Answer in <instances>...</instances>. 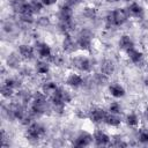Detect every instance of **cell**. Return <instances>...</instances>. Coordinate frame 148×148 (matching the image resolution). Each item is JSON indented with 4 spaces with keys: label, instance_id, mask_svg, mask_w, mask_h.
<instances>
[{
    "label": "cell",
    "instance_id": "1",
    "mask_svg": "<svg viewBox=\"0 0 148 148\" xmlns=\"http://www.w3.org/2000/svg\"><path fill=\"white\" fill-rule=\"evenodd\" d=\"M50 99H51V104H52L54 112L61 114L62 111L65 110V105L72 101V96L69 91H67L66 89L61 87H58L57 90L51 95Z\"/></svg>",
    "mask_w": 148,
    "mask_h": 148
},
{
    "label": "cell",
    "instance_id": "2",
    "mask_svg": "<svg viewBox=\"0 0 148 148\" xmlns=\"http://www.w3.org/2000/svg\"><path fill=\"white\" fill-rule=\"evenodd\" d=\"M47 110V95L43 91H37L32 95L30 102V112L35 116L45 113Z\"/></svg>",
    "mask_w": 148,
    "mask_h": 148
},
{
    "label": "cell",
    "instance_id": "3",
    "mask_svg": "<svg viewBox=\"0 0 148 148\" xmlns=\"http://www.w3.org/2000/svg\"><path fill=\"white\" fill-rule=\"evenodd\" d=\"M128 16L130 15L127 13V9L117 8L114 10L108 13V15L105 17V22H106L108 27H119L127 21Z\"/></svg>",
    "mask_w": 148,
    "mask_h": 148
},
{
    "label": "cell",
    "instance_id": "4",
    "mask_svg": "<svg viewBox=\"0 0 148 148\" xmlns=\"http://www.w3.org/2000/svg\"><path fill=\"white\" fill-rule=\"evenodd\" d=\"M46 130L43 125L39 123H31L30 125L27 126L25 130V136L30 141H38L42 136H44Z\"/></svg>",
    "mask_w": 148,
    "mask_h": 148
},
{
    "label": "cell",
    "instance_id": "5",
    "mask_svg": "<svg viewBox=\"0 0 148 148\" xmlns=\"http://www.w3.org/2000/svg\"><path fill=\"white\" fill-rule=\"evenodd\" d=\"M72 65L73 67H75L76 69H79L80 72L83 73H89L92 69V61L83 56H76L72 59Z\"/></svg>",
    "mask_w": 148,
    "mask_h": 148
},
{
    "label": "cell",
    "instance_id": "6",
    "mask_svg": "<svg viewBox=\"0 0 148 148\" xmlns=\"http://www.w3.org/2000/svg\"><path fill=\"white\" fill-rule=\"evenodd\" d=\"M76 42H77L79 49L84 50V51H89L90 47H91V42H92V35H91V32L88 29L82 30L80 32Z\"/></svg>",
    "mask_w": 148,
    "mask_h": 148
},
{
    "label": "cell",
    "instance_id": "7",
    "mask_svg": "<svg viewBox=\"0 0 148 148\" xmlns=\"http://www.w3.org/2000/svg\"><path fill=\"white\" fill-rule=\"evenodd\" d=\"M106 114H108V112L104 109L98 108V106L91 108L90 111H88V118L94 124H102V123H104Z\"/></svg>",
    "mask_w": 148,
    "mask_h": 148
},
{
    "label": "cell",
    "instance_id": "8",
    "mask_svg": "<svg viewBox=\"0 0 148 148\" xmlns=\"http://www.w3.org/2000/svg\"><path fill=\"white\" fill-rule=\"evenodd\" d=\"M77 49H79V45L76 39H74L71 35H66L62 39V50L66 53L71 54V53H74Z\"/></svg>",
    "mask_w": 148,
    "mask_h": 148
},
{
    "label": "cell",
    "instance_id": "9",
    "mask_svg": "<svg viewBox=\"0 0 148 148\" xmlns=\"http://www.w3.org/2000/svg\"><path fill=\"white\" fill-rule=\"evenodd\" d=\"M92 141L95 142L96 146H108V145H110L111 139L105 132L97 130L92 134Z\"/></svg>",
    "mask_w": 148,
    "mask_h": 148
},
{
    "label": "cell",
    "instance_id": "10",
    "mask_svg": "<svg viewBox=\"0 0 148 148\" xmlns=\"http://www.w3.org/2000/svg\"><path fill=\"white\" fill-rule=\"evenodd\" d=\"M92 142V135L86 131L81 132L74 140L73 145L75 147H87Z\"/></svg>",
    "mask_w": 148,
    "mask_h": 148
},
{
    "label": "cell",
    "instance_id": "11",
    "mask_svg": "<svg viewBox=\"0 0 148 148\" xmlns=\"http://www.w3.org/2000/svg\"><path fill=\"white\" fill-rule=\"evenodd\" d=\"M58 29L61 34L66 35H71L74 29H75V22L74 20H59L58 22Z\"/></svg>",
    "mask_w": 148,
    "mask_h": 148
},
{
    "label": "cell",
    "instance_id": "12",
    "mask_svg": "<svg viewBox=\"0 0 148 148\" xmlns=\"http://www.w3.org/2000/svg\"><path fill=\"white\" fill-rule=\"evenodd\" d=\"M35 50H36V49H34L31 45L22 44V45L18 46L17 52H18V54H20V57H21L22 59H24V60H31V59L34 58Z\"/></svg>",
    "mask_w": 148,
    "mask_h": 148
},
{
    "label": "cell",
    "instance_id": "13",
    "mask_svg": "<svg viewBox=\"0 0 148 148\" xmlns=\"http://www.w3.org/2000/svg\"><path fill=\"white\" fill-rule=\"evenodd\" d=\"M36 51L38 53V56L42 58V59H49L51 56H52V50L50 47L49 44L46 43H43V42H39L36 44Z\"/></svg>",
    "mask_w": 148,
    "mask_h": 148
},
{
    "label": "cell",
    "instance_id": "14",
    "mask_svg": "<svg viewBox=\"0 0 148 148\" xmlns=\"http://www.w3.org/2000/svg\"><path fill=\"white\" fill-rule=\"evenodd\" d=\"M83 83H84L83 77L81 75L76 74V73L69 74L67 76V79H66V84L69 86V87H72V88H79V87L83 86Z\"/></svg>",
    "mask_w": 148,
    "mask_h": 148
},
{
    "label": "cell",
    "instance_id": "15",
    "mask_svg": "<svg viewBox=\"0 0 148 148\" xmlns=\"http://www.w3.org/2000/svg\"><path fill=\"white\" fill-rule=\"evenodd\" d=\"M127 13L130 16H133V17H136V18H142L143 17V9L142 7L136 3V2H132L128 8H127Z\"/></svg>",
    "mask_w": 148,
    "mask_h": 148
},
{
    "label": "cell",
    "instance_id": "16",
    "mask_svg": "<svg viewBox=\"0 0 148 148\" xmlns=\"http://www.w3.org/2000/svg\"><path fill=\"white\" fill-rule=\"evenodd\" d=\"M59 20H72L73 18V9L72 6L64 3L60 9H59V14H58Z\"/></svg>",
    "mask_w": 148,
    "mask_h": 148
},
{
    "label": "cell",
    "instance_id": "17",
    "mask_svg": "<svg viewBox=\"0 0 148 148\" xmlns=\"http://www.w3.org/2000/svg\"><path fill=\"white\" fill-rule=\"evenodd\" d=\"M99 68H101V72H102V73H104L105 75L109 76V75H111V74L114 72V64H113V61L110 60V59H104V60L101 62Z\"/></svg>",
    "mask_w": 148,
    "mask_h": 148
},
{
    "label": "cell",
    "instance_id": "18",
    "mask_svg": "<svg viewBox=\"0 0 148 148\" xmlns=\"http://www.w3.org/2000/svg\"><path fill=\"white\" fill-rule=\"evenodd\" d=\"M118 44H119V47H120L121 50L126 51V52H127L128 50H131V49L134 47V43H133L132 38H131L130 36H127V35H123V36L120 37Z\"/></svg>",
    "mask_w": 148,
    "mask_h": 148
},
{
    "label": "cell",
    "instance_id": "19",
    "mask_svg": "<svg viewBox=\"0 0 148 148\" xmlns=\"http://www.w3.org/2000/svg\"><path fill=\"white\" fill-rule=\"evenodd\" d=\"M109 91L111 94V96L116 97V98H120L125 95V89L123 86H120L119 83H112L109 86Z\"/></svg>",
    "mask_w": 148,
    "mask_h": 148
},
{
    "label": "cell",
    "instance_id": "20",
    "mask_svg": "<svg viewBox=\"0 0 148 148\" xmlns=\"http://www.w3.org/2000/svg\"><path fill=\"white\" fill-rule=\"evenodd\" d=\"M126 53H127L130 60H131L133 64H140V62L142 61V59H143L142 52L139 51V50H136V49H134V47L131 49V50H128Z\"/></svg>",
    "mask_w": 148,
    "mask_h": 148
},
{
    "label": "cell",
    "instance_id": "21",
    "mask_svg": "<svg viewBox=\"0 0 148 148\" xmlns=\"http://www.w3.org/2000/svg\"><path fill=\"white\" fill-rule=\"evenodd\" d=\"M10 6H12V9H13L15 13L21 14V13L29 6V2H28L27 0H12Z\"/></svg>",
    "mask_w": 148,
    "mask_h": 148
},
{
    "label": "cell",
    "instance_id": "22",
    "mask_svg": "<svg viewBox=\"0 0 148 148\" xmlns=\"http://www.w3.org/2000/svg\"><path fill=\"white\" fill-rule=\"evenodd\" d=\"M104 123L111 127H117L120 125L121 120H120V117L119 114H114V113H111V112H108L106 117H105V120Z\"/></svg>",
    "mask_w": 148,
    "mask_h": 148
},
{
    "label": "cell",
    "instance_id": "23",
    "mask_svg": "<svg viewBox=\"0 0 148 148\" xmlns=\"http://www.w3.org/2000/svg\"><path fill=\"white\" fill-rule=\"evenodd\" d=\"M35 69H36V73H38L40 75H45L50 71V65H49V62H46L44 60H39L36 62Z\"/></svg>",
    "mask_w": 148,
    "mask_h": 148
},
{
    "label": "cell",
    "instance_id": "24",
    "mask_svg": "<svg viewBox=\"0 0 148 148\" xmlns=\"http://www.w3.org/2000/svg\"><path fill=\"white\" fill-rule=\"evenodd\" d=\"M92 82L97 86H104L108 82V75H105L104 73L99 72V73H95L92 75Z\"/></svg>",
    "mask_w": 148,
    "mask_h": 148
},
{
    "label": "cell",
    "instance_id": "25",
    "mask_svg": "<svg viewBox=\"0 0 148 148\" xmlns=\"http://www.w3.org/2000/svg\"><path fill=\"white\" fill-rule=\"evenodd\" d=\"M57 88H58V86H57L56 82H53V81H47V82H45V83L42 86V90H43V92H45L46 95H52V94L57 90Z\"/></svg>",
    "mask_w": 148,
    "mask_h": 148
},
{
    "label": "cell",
    "instance_id": "26",
    "mask_svg": "<svg viewBox=\"0 0 148 148\" xmlns=\"http://www.w3.org/2000/svg\"><path fill=\"white\" fill-rule=\"evenodd\" d=\"M16 95H17V97H18V101H20L22 104L30 103L31 99H32V95H30L28 90H18Z\"/></svg>",
    "mask_w": 148,
    "mask_h": 148
},
{
    "label": "cell",
    "instance_id": "27",
    "mask_svg": "<svg viewBox=\"0 0 148 148\" xmlns=\"http://www.w3.org/2000/svg\"><path fill=\"white\" fill-rule=\"evenodd\" d=\"M126 124L131 127H136L139 125V117L136 113H128L126 116Z\"/></svg>",
    "mask_w": 148,
    "mask_h": 148
},
{
    "label": "cell",
    "instance_id": "28",
    "mask_svg": "<svg viewBox=\"0 0 148 148\" xmlns=\"http://www.w3.org/2000/svg\"><path fill=\"white\" fill-rule=\"evenodd\" d=\"M49 61H50L51 64H53L54 66H62L64 62H65V58H64V56L57 53V54H52V56L49 58Z\"/></svg>",
    "mask_w": 148,
    "mask_h": 148
},
{
    "label": "cell",
    "instance_id": "29",
    "mask_svg": "<svg viewBox=\"0 0 148 148\" xmlns=\"http://www.w3.org/2000/svg\"><path fill=\"white\" fill-rule=\"evenodd\" d=\"M14 90L15 89H13L12 87H9V86H7V84H2L1 86V95H2V97H5V98H10V97H13L14 96Z\"/></svg>",
    "mask_w": 148,
    "mask_h": 148
},
{
    "label": "cell",
    "instance_id": "30",
    "mask_svg": "<svg viewBox=\"0 0 148 148\" xmlns=\"http://www.w3.org/2000/svg\"><path fill=\"white\" fill-rule=\"evenodd\" d=\"M83 15L88 20H94L97 16V10L94 7H86L84 10H83Z\"/></svg>",
    "mask_w": 148,
    "mask_h": 148
},
{
    "label": "cell",
    "instance_id": "31",
    "mask_svg": "<svg viewBox=\"0 0 148 148\" xmlns=\"http://www.w3.org/2000/svg\"><path fill=\"white\" fill-rule=\"evenodd\" d=\"M138 140L141 143H148V128H141L138 132Z\"/></svg>",
    "mask_w": 148,
    "mask_h": 148
},
{
    "label": "cell",
    "instance_id": "32",
    "mask_svg": "<svg viewBox=\"0 0 148 148\" xmlns=\"http://www.w3.org/2000/svg\"><path fill=\"white\" fill-rule=\"evenodd\" d=\"M7 64H8V66H10V67H13V68L17 67V66L20 65V57L16 56V54H14V53H12V54L7 58Z\"/></svg>",
    "mask_w": 148,
    "mask_h": 148
},
{
    "label": "cell",
    "instance_id": "33",
    "mask_svg": "<svg viewBox=\"0 0 148 148\" xmlns=\"http://www.w3.org/2000/svg\"><path fill=\"white\" fill-rule=\"evenodd\" d=\"M30 7H31V9H32V12L36 14V13H39L40 10H42V8H43V2H42V0H31L30 2Z\"/></svg>",
    "mask_w": 148,
    "mask_h": 148
},
{
    "label": "cell",
    "instance_id": "34",
    "mask_svg": "<svg viewBox=\"0 0 148 148\" xmlns=\"http://www.w3.org/2000/svg\"><path fill=\"white\" fill-rule=\"evenodd\" d=\"M123 111L121 109V105L118 103V102H112L110 105H109V112L111 113H114V114H120Z\"/></svg>",
    "mask_w": 148,
    "mask_h": 148
},
{
    "label": "cell",
    "instance_id": "35",
    "mask_svg": "<svg viewBox=\"0 0 148 148\" xmlns=\"http://www.w3.org/2000/svg\"><path fill=\"white\" fill-rule=\"evenodd\" d=\"M3 83L7 84V86H9V87H12L13 89H17V88H20V86H21L20 81L16 80V79H14V77H7Z\"/></svg>",
    "mask_w": 148,
    "mask_h": 148
},
{
    "label": "cell",
    "instance_id": "36",
    "mask_svg": "<svg viewBox=\"0 0 148 148\" xmlns=\"http://www.w3.org/2000/svg\"><path fill=\"white\" fill-rule=\"evenodd\" d=\"M110 145H111V146H114V147H125V146H127V143H126L121 138H119V136L114 138L113 141L110 142Z\"/></svg>",
    "mask_w": 148,
    "mask_h": 148
},
{
    "label": "cell",
    "instance_id": "37",
    "mask_svg": "<svg viewBox=\"0 0 148 148\" xmlns=\"http://www.w3.org/2000/svg\"><path fill=\"white\" fill-rule=\"evenodd\" d=\"M37 23H38L39 25L45 27V25H47V24L50 23V20H49V17H40V18H38Z\"/></svg>",
    "mask_w": 148,
    "mask_h": 148
},
{
    "label": "cell",
    "instance_id": "38",
    "mask_svg": "<svg viewBox=\"0 0 148 148\" xmlns=\"http://www.w3.org/2000/svg\"><path fill=\"white\" fill-rule=\"evenodd\" d=\"M80 1L81 0H66V2L65 3H67V5H69V6H76L77 3H80Z\"/></svg>",
    "mask_w": 148,
    "mask_h": 148
},
{
    "label": "cell",
    "instance_id": "39",
    "mask_svg": "<svg viewBox=\"0 0 148 148\" xmlns=\"http://www.w3.org/2000/svg\"><path fill=\"white\" fill-rule=\"evenodd\" d=\"M42 2L44 6H52L57 2V0H42Z\"/></svg>",
    "mask_w": 148,
    "mask_h": 148
},
{
    "label": "cell",
    "instance_id": "40",
    "mask_svg": "<svg viewBox=\"0 0 148 148\" xmlns=\"http://www.w3.org/2000/svg\"><path fill=\"white\" fill-rule=\"evenodd\" d=\"M143 116H145V119L148 121V106L145 109V111H143Z\"/></svg>",
    "mask_w": 148,
    "mask_h": 148
},
{
    "label": "cell",
    "instance_id": "41",
    "mask_svg": "<svg viewBox=\"0 0 148 148\" xmlns=\"http://www.w3.org/2000/svg\"><path fill=\"white\" fill-rule=\"evenodd\" d=\"M142 28L148 29V21H145V24H142Z\"/></svg>",
    "mask_w": 148,
    "mask_h": 148
},
{
    "label": "cell",
    "instance_id": "42",
    "mask_svg": "<svg viewBox=\"0 0 148 148\" xmlns=\"http://www.w3.org/2000/svg\"><path fill=\"white\" fill-rule=\"evenodd\" d=\"M108 2H117V1H119V0H106Z\"/></svg>",
    "mask_w": 148,
    "mask_h": 148
}]
</instances>
